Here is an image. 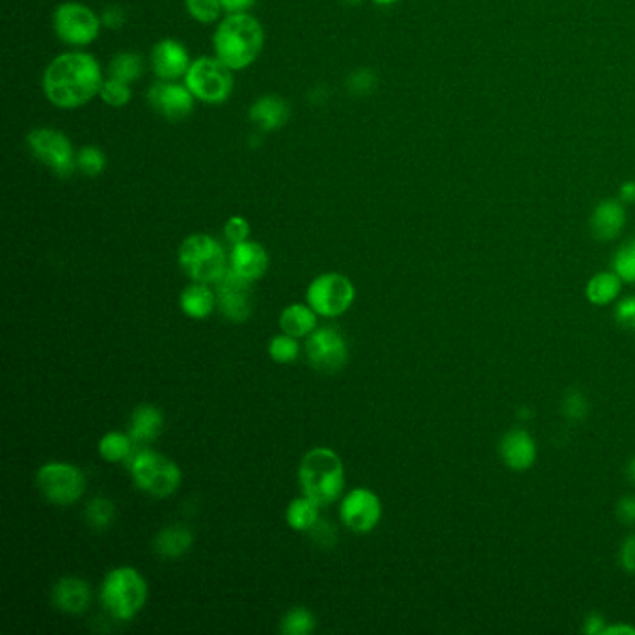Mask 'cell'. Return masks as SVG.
I'll list each match as a JSON object with an SVG mask.
<instances>
[{
  "label": "cell",
  "instance_id": "45",
  "mask_svg": "<svg viewBox=\"0 0 635 635\" xmlns=\"http://www.w3.org/2000/svg\"><path fill=\"white\" fill-rule=\"evenodd\" d=\"M103 25L105 27L112 28V30H116V28H122L123 23H125V12H123L122 8H118V6H112V8H107L105 12H103Z\"/></svg>",
  "mask_w": 635,
  "mask_h": 635
},
{
  "label": "cell",
  "instance_id": "4",
  "mask_svg": "<svg viewBox=\"0 0 635 635\" xmlns=\"http://www.w3.org/2000/svg\"><path fill=\"white\" fill-rule=\"evenodd\" d=\"M148 595V583L136 568H114L101 585V604L116 621L135 619L146 606Z\"/></svg>",
  "mask_w": 635,
  "mask_h": 635
},
{
  "label": "cell",
  "instance_id": "32",
  "mask_svg": "<svg viewBox=\"0 0 635 635\" xmlns=\"http://www.w3.org/2000/svg\"><path fill=\"white\" fill-rule=\"evenodd\" d=\"M315 630V615L310 609H289L280 622V632L285 635H308Z\"/></svg>",
  "mask_w": 635,
  "mask_h": 635
},
{
  "label": "cell",
  "instance_id": "5",
  "mask_svg": "<svg viewBox=\"0 0 635 635\" xmlns=\"http://www.w3.org/2000/svg\"><path fill=\"white\" fill-rule=\"evenodd\" d=\"M179 265L192 282L217 284L228 271L226 252L217 239L196 233L179 246Z\"/></svg>",
  "mask_w": 635,
  "mask_h": 635
},
{
  "label": "cell",
  "instance_id": "24",
  "mask_svg": "<svg viewBox=\"0 0 635 635\" xmlns=\"http://www.w3.org/2000/svg\"><path fill=\"white\" fill-rule=\"evenodd\" d=\"M250 120L263 131H276L289 120V107L278 97H261L250 109Z\"/></svg>",
  "mask_w": 635,
  "mask_h": 635
},
{
  "label": "cell",
  "instance_id": "43",
  "mask_svg": "<svg viewBox=\"0 0 635 635\" xmlns=\"http://www.w3.org/2000/svg\"><path fill=\"white\" fill-rule=\"evenodd\" d=\"M352 92H358V94H367L375 88V75L371 71H358L354 73L349 81Z\"/></svg>",
  "mask_w": 635,
  "mask_h": 635
},
{
  "label": "cell",
  "instance_id": "10",
  "mask_svg": "<svg viewBox=\"0 0 635 635\" xmlns=\"http://www.w3.org/2000/svg\"><path fill=\"white\" fill-rule=\"evenodd\" d=\"M56 36L68 45H90L99 36L101 21L97 15L77 2L60 4L53 15Z\"/></svg>",
  "mask_w": 635,
  "mask_h": 635
},
{
  "label": "cell",
  "instance_id": "13",
  "mask_svg": "<svg viewBox=\"0 0 635 635\" xmlns=\"http://www.w3.org/2000/svg\"><path fill=\"white\" fill-rule=\"evenodd\" d=\"M339 514L343 524L349 527L352 533L367 535L379 526L380 518H382V503L373 490L356 488L341 501Z\"/></svg>",
  "mask_w": 635,
  "mask_h": 635
},
{
  "label": "cell",
  "instance_id": "9",
  "mask_svg": "<svg viewBox=\"0 0 635 635\" xmlns=\"http://www.w3.org/2000/svg\"><path fill=\"white\" fill-rule=\"evenodd\" d=\"M356 297L351 280L338 272H326L317 276L308 287V306L317 315L338 317L349 310Z\"/></svg>",
  "mask_w": 635,
  "mask_h": 635
},
{
  "label": "cell",
  "instance_id": "18",
  "mask_svg": "<svg viewBox=\"0 0 635 635\" xmlns=\"http://www.w3.org/2000/svg\"><path fill=\"white\" fill-rule=\"evenodd\" d=\"M230 269L248 282H257L269 269V254L261 244L254 241L233 244Z\"/></svg>",
  "mask_w": 635,
  "mask_h": 635
},
{
  "label": "cell",
  "instance_id": "42",
  "mask_svg": "<svg viewBox=\"0 0 635 635\" xmlns=\"http://www.w3.org/2000/svg\"><path fill=\"white\" fill-rule=\"evenodd\" d=\"M617 518L621 520L624 526H635V496L634 494H628V496H622L621 500L617 501Z\"/></svg>",
  "mask_w": 635,
  "mask_h": 635
},
{
  "label": "cell",
  "instance_id": "25",
  "mask_svg": "<svg viewBox=\"0 0 635 635\" xmlns=\"http://www.w3.org/2000/svg\"><path fill=\"white\" fill-rule=\"evenodd\" d=\"M317 326V313L310 306L304 304H291L280 315V328L284 334L293 338L310 336Z\"/></svg>",
  "mask_w": 635,
  "mask_h": 635
},
{
  "label": "cell",
  "instance_id": "47",
  "mask_svg": "<svg viewBox=\"0 0 635 635\" xmlns=\"http://www.w3.org/2000/svg\"><path fill=\"white\" fill-rule=\"evenodd\" d=\"M602 635H635V626L626 624V622H621V624H609V626H606V630H604V634Z\"/></svg>",
  "mask_w": 635,
  "mask_h": 635
},
{
  "label": "cell",
  "instance_id": "37",
  "mask_svg": "<svg viewBox=\"0 0 635 635\" xmlns=\"http://www.w3.org/2000/svg\"><path fill=\"white\" fill-rule=\"evenodd\" d=\"M561 410H563L565 418L578 421L589 414V403L580 390H570L561 403Z\"/></svg>",
  "mask_w": 635,
  "mask_h": 635
},
{
  "label": "cell",
  "instance_id": "39",
  "mask_svg": "<svg viewBox=\"0 0 635 635\" xmlns=\"http://www.w3.org/2000/svg\"><path fill=\"white\" fill-rule=\"evenodd\" d=\"M613 317L622 328L635 330V297H624L617 300L613 308Z\"/></svg>",
  "mask_w": 635,
  "mask_h": 635
},
{
  "label": "cell",
  "instance_id": "51",
  "mask_svg": "<svg viewBox=\"0 0 635 635\" xmlns=\"http://www.w3.org/2000/svg\"><path fill=\"white\" fill-rule=\"evenodd\" d=\"M345 2H347V4H360L362 0H345Z\"/></svg>",
  "mask_w": 635,
  "mask_h": 635
},
{
  "label": "cell",
  "instance_id": "34",
  "mask_svg": "<svg viewBox=\"0 0 635 635\" xmlns=\"http://www.w3.org/2000/svg\"><path fill=\"white\" fill-rule=\"evenodd\" d=\"M107 166L105 153L95 146H86L77 153V168L84 176H99Z\"/></svg>",
  "mask_w": 635,
  "mask_h": 635
},
{
  "label": "cell",
  "instance_id": "29",
  "mask_svg": "<svg viewBox=\"0 0 635 635\" xmlns=\"http://www.w3.org/2000/svg\"><path fill=\"white\" fill-rule=\"evenodd\" d=\"M109 71L112 79L131 84V82L138 81L142 77L144 62L135 53H122V55L112 58Z\"/></svg>",
  "mask_w": 635,
  "mask_h": 635
},
{
  "label": "cell",
  "instance_id": "31",
  "mask_svg": "<svg viewBox=\"0 0 635 635\" xmlns=\"http://www.w3.org/2000/svg\"><path fill=\"white\" fill-rule=\"evenodd\" d=\"M611 267L624 284H635V237L617 248L611 259Z\"/></svg>",
  "mask_w": 635,
  "mask_h": 635
},
{
  "label": "cell",
  "instance_id": "44",
  "mask_svg": "<svg viewBox=\"0 0 635 635\" xmlns=\"http://www.w3.org/2000/svg\"><path fill=\"white\" fill-rule=\"evenodd\" d=\"M606 617L600 615V613H589L585 619H583V626H581V632L589 635H602L606 630Z\"/></svg>",
  "mask_w": 635,
  "mask_h": 635
},
{
  "label": "cell",
  "instance_id": "6",
  "mask_svg": "<svg viewBox=\"0 0 635 635\" xmlns=\"http://www.w3.org/2000/svg\"><path fill=\"white\" fill-rule=\"evenodd\" d=\"M131 475L136 487L149 496L166 498L181 487L183 473L174 460L155 451H140L131 462Z\"/></svg>",
  "mask_w": 635,
  "mask_h": 635
},
{
  "label": "cell",
  "instance_id": "30",
  "mask_svg": "<svg viewBox=\"0 0 635 635\" xmlns=\"http://www.w3.org/2000/svg\"><path fill=\"white\" fill-rule=\"evenodd\" d=\"M84 518H86L88 526L95 531H105L112 526V522L116 518V507L109 498L97 496L94 500L88 501V505L84 509Z\"/></svg>",
  "mask_w": 635,
  "mask_h": 635
},
{
  "label": "cell",
  "instance_id": "8",
  "mask_svg": "<svg viewBox=\"0 0 635 635\" xmlns=\"http://www.w3.org/2000/svg\"><path fill=\"white\" fill-rule=\"evenodd\" d=\"M233 69L218 58H198L187 71V88L205 103H222L233 90Z\"/></svg>",
  "mask_w": 635,
  "mask_h": 635
},
{
  "label": "cell",
  "instance_id": "27",
  "mask_svg": "<svg viewBox=\"0 0 635 635\" xmlns=\"http://www.w3.org/2000/svg\"><path fill=\"white\" fill-rule=\"evenodd\" d=\"M319 503L304 496L291 501L285 513V520L291 529L295 531H308L310 527L315 526V522L319 520Z\"/></svg>",
  "mask_w": 635,
  "mask_h": 635
},
{
  "label": "cell",
  "instance_id": "11",
  "mask_svg": "<svg viewBox=\"0 0 635 635\" xmlns=\"http://www.w3.org/2000/svg\"><path fill=\"white\" fill-rule=\"evenodd\" d=\"M32 153L47 164L56 176L69 177L75 172L77 157L73 146L64 133L55 129H36L28 135Z\"/></svg>",
  "mask_w": 635,
  "mask_h": 635
},
{
  "label": "cell",
  "instance_id": "41",
  "mask_svg": "<svg viewBox=\"0 0 635 635\" xmlns=\"http://www.w3.org/2000/svg\"><path fill=\"white\" fill-rule=\"evenodd\" d=\"M619 563L628 574H635V533H630L622 542Z\"/></svg>",
  "mask_w": 635,
  "mask_h": 635
},
{
  "label": "cell",
  "instance_id": "16",
  "mask_svg": "<svg viewBox=\"0 0 635 635\" xmlns=\"http://www.w3.org/2000/svg\"><path fill=\"white\" fill-rule=\"evenodd\" d=\"M537 442L524 429H511L503 434L500 442V457L503 464L513 472H526L537 462Z\"/></svg>",
  "mask_w": 635,
  "mask_h": 635
},
{
  "label": "cell",
  "instance_id": "28",
  "mask_svg": "<svg viewBox=\"0 0 635 635\" xmlns=\"http://www.w3.org/2000/svg\"><path fill=\"white\" fill-rule=\"evenodd\" d=\"M133 446L135 442L131 434L114 431V433L105 434L99 440V455L107 462H122L133 453Z\"/></svg>",
  "mask_w": 635,
  "mask_h": 635
},
{
  "label": "cell",
  "instance_id": "22",
  "mask_svg": "<svg viewBox=\"0 0 635 635\" xmlns=\"http://www.w3.org/2000/svg\"><path fill=\"white\" fill-rule=\"evenodd\" d=\"M192 542H194V535L189 526L172 524L155 535L153 550L163 559H177L189 552Z\"/></svg>",
  "mask_w": 635,
  "mask_h": 635
},
{
  "label": "cell",
  "instance_id": "33",
  "mask_svg": "<svg viewBox=\"0 0 635 635\" xmlns=\"http://www.w3.org/2000/svg\"><path fill=\"white\" fill-rule=\"evenodd\" d=\"M269 354L276 364H291L298 358V341L289 334L274 336L269 345Z\"/></svg>",
  "mask_w": 635,
  "mask_h": 635
},
{
  "label": "cell",
  "instance_id": "14",
  "mask_svg": "<svg viewBox=\"0 0 635 635\" xmlns=\"http://www.w3.org/2000/svg\"><path fill=\"white\" fill-rule=\"evenodd\" d=\"M250 284L239 276L237 272L228 271L222 274V278L215 284L217 293V308L231 323H244L252 315V295Z\"/></svg>",
  "mask_w": 635,
  "mask_h": 635
},
{
  "label": "cell",
  "instance_id": "17",
  "mask_svg": "<svg viewBox=\"0 0 635 635\" xmlns=\"http://www.w3.org/2000/svg\"><path fill=\"white\" fill-rule=\"evenodd\" d=\"M153 71L163 81H176L187 75L190 68V58L187 49L174 40L159 41L151 55Z\"/></svg>",
  "mask_w": 635,
  "mask_h": 635
},
{
  "label": "cell",
  "instance_id": "40",
  "mask_svg": "<svg viewBox=\"0 0 635 635\" xmlns=\"http://www.w3.org/2000/svg\"><path fill=\"white\" fill-rule=\"evenodd\" d=\"M224 235L231 244L244 243L250 235V224L243 217H231L224 226Z\"/></svg>",
  "mask_w": 635,
  "mask_h": 635
},
{
  "label": "cell",
  "instance_id": "19",
  "mask_svg": "<svg viewBox=\"0 0 635 635\" xmlns=\"http://www.w3.org/2000/svg\"><path fill=\"white\" fill-rule=\"evenodd\" d=\"M589 226L598 241H613L626 226V209L621 200H602L595 207Z\"/></svg>",
  "mask_w": 635,
  "mask_h": 635
},
{
  "label": "cell",
  "instance_id": "2",
  "mask_svg": "<svg viewBox=\"0 0 635 635\" xmlns=\"http://www.w3.org/2000/svg\"><path fill=\"white\" fill-rule=\"evenodd\" d=\"M263 40V28L252 15L231 14L215 34L217 58L231 69L248 68L261 53Z\"/></svg>",
  "mask_w": 635,
  "mask_h": 635
},
{
  "label": "cell",
  "instance_id": "3",
  "mask_svg": "<svg viewBox=\"0 0 635 635\" xmlns=\"http://www.w3.org/2000/svg\"><path fill=\"white\" fill-rule=\"evenodd\" d=\"M298 481L304 496L321 507L330 505L338 500L345 487L343 462L336 451L328 447H315L300 462Z\"/></svg>",
  "mask_w": 635,
  "mask_h": 635
},
{
  "label": "cell",
  "instance_id": "20",
  "mask_svg": "<svg viewBox=\"0 0 635 635\" xmlns=\"http://www.w3.org/2000/svg\"><path fill=\"white\" fill-rule=\"evenodd\" d=\"M51 596H53V604L60 611L69 615H81L90 606L92 591H90V585L81 578L66 576L56 581Z\"/></svg>",
  "mask_w": 635,
  "mask_h": 635
},
{
  "label": "cell",
  "instance_id": "48",
  "mask_svg": "<svg viewBox=\"0 0 635 635\" xmlns=\"http://www.w3.org/2000/svg\"><path fill=\"white\" fill-rule=\"evenodd\" d=\"M619 200H621L622 203H635V181L622 183Z\"/></svg>",
  "mask_w": 635,
  "mask_h": 635
},
{
  "label": "cell",
  "instance_id": "23",
  "mask_svg": "<svg viewBox=\"0 0 635 635\" xmlns=\"http://www.w3.org/2000/svg\"><path fill=\"white\" fill-rule=\"evenodd\" d=\"M179 308L190 319H205L217 308V293L209 289V284L194 282L181 293Z\"/></svg>",
  "mask_w": 635,
  "mask_h": 635
},
{
  "label": "cell",
  "instance_id": "38",
  "mask_svg": "<svg viewBox=\"0 0 635 635\" xmlns=\"http://www.w3.org/2000/svg\"><path fill=\"white\" fill-rule=\"evenodd\" d=\"M306 533L310 535L311 541L315 542L317 546H321V548H332L336 544V539H338L336 527L332 526L330 522L321 520V518Z\"/></svg>",
  "mask_w": 635,
  "mask_h": 635
},
{
  "label": "cell",
  "instance_id": "21",
  "mask_svg": "<svg viewBox=\"0 0 635 635\" xmlns=\"http://www.w3.org/2000/svg\"><path fill=\"white\" fill-rule=\"evenodd\" d=\"M163 429L164 416L161 408L155 405H140L133 410L129 419V434L135 444H151L161 436Z\"/></svg>",
  "mask_w": 635,
  "mask_h": 635
},
{
  "label": "cell",
  "instance_id": "12",
  "mask_svg": "<svg viewBox=\"0 0 635 635\" xmlns=\"http://www.w3.org/2000/svg\"><path fill=\"white\" fill-rule=\"evenodd\" d=\"M306 356L313 369L323 373H336L349 360L347 341L334 328H319L311 332L306 341Z\"/></svg>",
  "mask_w": 635,
  "mask_h": 635
},
{
  "label": "cell",
  "instance_id": "7",
  "mask_svg": "<svg viewBox=\"0 0 635 635\" xmlns=\"http://www.w3.org/2000/svg\"><path fill=\"white\" fill-rule=\"evenodd\" d=\"M36 483L41 496L58 507H68L81 500L86 492V477L81 468L68 462H49L43 464Z\"/></svg>",
  "mask_w": 635,
  "mask_h": 635
},
{
  "label": "cell",
  "instance_id": "1",
  "mask_svg": "<svg viewBox=\"0 0 635 635\" xmlns=\"http://www.w3.org/2000/svg\"><path fill=\"white\" fill-rule=\"evenodd\" d=\"M103 75L94 56L64 53L45 69L43 90L47 99L60 109H77L101 92Z\"/></svg>",
  "mask_w": 635,
  "mask_h": 635
},
{
  "label": "cell",
  "instance_id": "49",
  "mask_svg": "<svg viewBox=\"0 0 635 635\" xmlns=\"http://www.w3.org/2000/svg\"><path fill=\"white\" fill-rule=\"evenodd\" d=\"M626 477H628V481L635 485V455L628 462V466H626Z\"/></svg>",
  "mask_w": 635,
  "mask_h": 635
},
{
  "label": "cell",
  "instance_id": "36",
  "mask_svg": "<svg viewBox=\"0 0 635 635\" xmlns=\"http://www.w3.org/2000/svg\"><path fill=\"white\" fill-rule=\"evenodd\" d=\"M189 14L200 23H215L222 8V0H187Z\"/></svg>",
  "mask_w": 635,
  "mask_h": 635
},
{
  "label": "cell",
  "instance_id": "46",
  "mask_svg": "<svg viewBox=\"0 0 635 635\" xmlns=\"http://www.w3.org/2000/svg\"><path fill=\"white\" fill-rule=\"evenodd\" d=\"M256 4V0H222V8L230 14H244Z\"/></svg>",
  "mask_w": 635,
  "mask_h": 635
},
{
  "label": "cell",
  "instance_id": "26",
  "mask_svg": "<svg viewBox=\"0 0 635 635\" xmlns=\"http://www.w3.org/2000/svg\"><path fill=\"white\" fill-rule=\"evenodd\" d=\"M622 284L615 272H598L585 285V297L595 306H608L621 295Z\"/></svg>",
  "mask_w": 635,
  "mask_h": 635
},
{
  "label": "cell",
  "instance_id": "50",
  "mask_svg": "<svg viewBox=\"0 0 635 635\" xmlns=\"http://www.w3.org/2000/svg\"><path fill=\"white\" fill-rule=\"evenodd\" d=\"M377 4H382V6H388V4H395V2H399V0H375Z\"/></svg>",
  "mask_w": 635,
  "mask_h": 635
},
{
  "label": "cell",
  "instance_id": "35",
  "mask_svg": "<svg viewBox=\"0 0 635 635\" xmlns=\"http://www.w3.org/2000/svg\"><path fill=\"white\" fill-rule=\"evenodd\" d=\"M99 95L110 107H125L131 101V88H129V84L109 77L107 81L103 82Z\"/></svg>",
  "mask_w": 635,
  "mask_h": 635
},
{
  "label": "cell",
  "instance_id": "15",
  "mask_svg": "<svg viewBox=\"0 0 635 635\" xmlns=\"http://www.w3.org/2000/svg\"><path fill=\"white\" fill-rule=\"evenodd\" d=\"M149 103L164 118L179 122L187 118L194 107V95L189 88L179 86L172 81L159 82L149 92Z\"/></svg>",
  "mask_w": 635,
  "mask_h": 635
}]
</instances>
